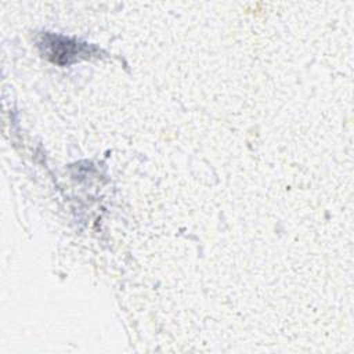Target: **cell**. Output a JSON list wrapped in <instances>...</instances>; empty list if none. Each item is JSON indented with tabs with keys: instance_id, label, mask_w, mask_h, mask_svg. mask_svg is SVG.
Masks as SVG:
<instances>
[{
	"instance_id": "cell-1",
	"label": "cell",
	"mask_w": 354,
	"mask_h": 354,
	"mask_svg": "<svg viewBox=\"0 0 354 354\" xmlns=\"http://www.w3.org/2000/svg\"><path fill=\"white\" fill-rule=\"evenodd\" d=\"M48 37L53 41L44 40L40 46L43 47H50V51H47V57H50L53 61L59 62L61 57H66V64L72 62V59H76V55H86L87 53V46L84 44H77V43H71L69 39L48 35Z\"/></svg>"
}]
</instances>
